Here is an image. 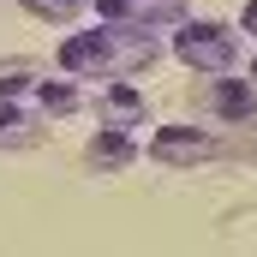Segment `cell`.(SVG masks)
<instances>
[{"mask_svg": "<svg viewBox=\"0 0 257 257\" xmlns=\"http://www.w3.org/2000/svg\"><path fill=\"white\" fill-rule=\"evenodd\" d=\"M174 54H180L186 66H203V72H227L233 54H239V42H233L221 24H186L180 42H174Z\"/></svg>", "mask_w": 257, "mask_h": 257, "instance_id": "obj_1", "label": "cell"}, {"mask_svg": "<svg viewBox=\"0 0 257 257\" xmlns=\"http://www.w3.org/2000/svg\"><path fill=\"white\" fill-rule=\"evenodd\" d=\"M150 156L156 162H209V156H227V144L221 138H203V132H186V126H162L156 132V144H150Z\"/></svg>", "mask_w": 257, "mask_h": 257, "instance_id": "obj_2", "label": "cell"}, {"mask_svg": "<svg viewBox=\"0 0 257 257\" xmlns=\"http://www.w3.org/2000/svg\"><path fill=\"white\" fill-rule=\"evenodd\" d=\"M221 144H227V156H239V162H251V168H257V108H251V114H239L233 138H221Z\"/></svg>", "mask_w": 257, "mask_h": 257, "instance_id": "obj_3", "label": "cell"}, {"mask_svg": "<svg viewBox=\"0 0 257 257\" xmlns=\"http://www.w3.org/2000/svg\"><path fill=\"white\" fill-rule=\"evenodd\" d=\"M126 156H132L126 138H96V144H90V162H102V168H114V162H126Z\"/></svg>", "mask_w": 257, "mask_h": 257, "instance_id": "obj_4", "label": "cell"}, {"mask_svg": "<svg viewBox=\"0 0 257 257\" xmlns=\"http://www.w3.org/2000/svg\"><path fill=\"white\" fill-rule=\"evenodd\" d=\"M60 60L72 66V72H78V66H96V60H102V42H66Z\"/></svg>", "mask_w": 257, "mask_h": 257, "instance_id": "obj_5", "label": "cell"}, {"mask_svg": "<svg viewBox=\"0 0 257 257\" xmlns=\"http://www.w3.org/2000/svg\"><path fill=\"white\" fill-rule=\"evenodd\" d=\"M42 108H54V114H72V108H78V96H72L66 84H42Z\"/></svg>", "mask_w": 257, "mask_h": 257, "instance_id": "obj_6", "label": "cell"}, {"mask_svg": "<svg viewBox=\"0 0 257 257\" xmlns=\"http://www.w3.org/2000/svg\"><path fill=\"white\" fill-rule=\"evenodd\" d=\"M24 6H30V12H48V18H72L84 0H24Z\"/></svg>", "mask_w": 257, "mask_h": 257, "instance_id": "obj_7", "label": "cell"}, {"mask_svg": "<svg viewBox=\"0 0 257 257\" xmlns=\"http://www.w3.org/2000/svg\"><path fill=\"white\" fill-rule=\"evenodd\" d=\"M0 144H30V126L18 114H0Z\"/></svg>", "mask_w": 257, "mask_h": 257, "instance_id": "obj_8", "label": "cell"}, {"mask_svg": "<svg viewBox=\"0 0 257 257\" xmlns=\"http://www.w3.org/2000/svg\"><path fill=\"white\" fill-rule=\"evenodd\" d=\"M24 78H30V66H6V72H0V96H18Z\"/></svg>", "mask_w": 257, "mask_h": 257, "instance_id": "obj_9", "label": "cell"}]
</instances>
